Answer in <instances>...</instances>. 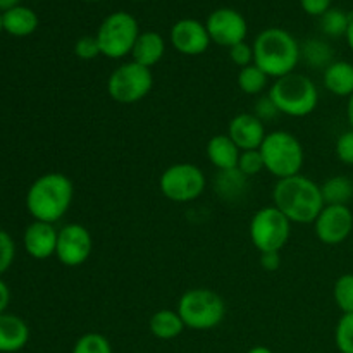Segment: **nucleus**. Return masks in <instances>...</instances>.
Returning a JSON list of instances; mask_svg holds the SVG:
<instances>
[{
  "label": "nucleus",
  "mask_w": 353,
  "mask_h": 353,
  "mask_svg": "<svg viewBox=\"0 0 353 353\" xmlns=\"http://www.w3.org/2000/svg\"><path fill=\"white\" fill-rule=\"evenodd\" d=\"M272 200L292 224H314L326 205L321 186L303 174L278 179L272 188Z\"/></svg>",
  "instance_id": "obj_1"
},
{
  "label": "nucleus",
  "mask_w": 353,
  "mask_h": 353,
  "mask_svg": "<svg viewBox=\"0 0 353 353\" xmlns=\"http://www.w3.org/2000/svg\"><path fill=\"white\" fill-rule=\"evenodd\" d=\"M254 64L269 78H283L295 72L302 59V45L283 28H268L255 37Z\"/></svg>",
  "instance_id": "obj_2"
},
{
  "label": "nucleus",
  "mask_w": 353,
  "mask_h": 353,
  "mask_svg": "<svg viewBox=\"0 0 353 353\" xmlns=\"http://www.w3.org/2000/svg\"><path fill=\"white\" fill-rule=\"evenodd\" d=\"M72 181L62 172H47L33 181L26 193V209L34 221L57 223L71 209Z\"/></svg>",
  "instance_id": "obj_3"
},
{
  "label": "nucleus",
  "mask_w": 353,
  "mask_h": 353,
  "mask_svg": "<svg viewBox=\"0 0 353 353\" xmlns=\"http://www.w3.org/2000/svg\"><path fill=\"white\" fill-rule=\"evenodd\" d=\"M268 95L276 103L279 114L290 117L310 116L319 103L316 83L309 76L299 72L274 79Z\"/></svg>",
  "instance_id": "obj_4"
},
{
  "label": "nucleus",
  "mask_w": 353,
  "mask_h": 353,
  "mask_svg": "<svg viewBox=\"0 0 353 353\" xmlns=\"http://www.w3.org/2000/svg\"><path fill=\"white\" fill-rule=\"evenodd\" d=\"M259 150L264 161V169L274 178H292L302 171L305 152L299 138L288 131L278 130L268 133Z\"/></svg>",
  "instance_id": "obj_5"
},
{
  "label": "nucleus",
  "mask_w": 353,
  "mask_h": 353,
  "mask_svg": "<svg viewBox=\"0 0 353 353\" xmlns=\"http://www.w3.org/2000/svg\"><path fill=\"white\" fill-rule=\"evenodd\" d=\"M176 310L186 327L193 331H209L224 321L226 303L212 290L193 288L183 293Z\"/></svg>",
  "instance_id": "obj_6"
},
{
  "label": "nucleus",
  "mask_w": 353,
  "mask_h": 353,
  "mask_svg": "<svg viewBox=\"0 0 353 353\" xmlns=\"http://www.w3.org/2000/svg\"><path fill=\"white\" fill-rule=\"evenodd\" d=\"M138 37H140V26L137 17L124 10L109 14L95 34L100 54L114 61L131 55Z\"/></svg>",
  "instance_id": "obj_7"
},
{
  "label": "nucleus",
  "mask_w": 353,
  "mask_h": 353,
  "mask_svg": "<svg viewBox=\"0 0 353 353\" xmlns=\"http://www.w3.org/2000/svg\"><path fill=\"white\" fill-rule=\"evenodd\" d=\"M292 236V223L274 205L259 209L250 221V240L259 252H281Z\"/></svg>",
  "instance_id": "obj_8"
},
{
  "label": "nucleus",
  "mask_w": 353,
  "mask_h": 353,
  "mask_svg": "<svg viewBox=\"0 0 353 353\" xmlns=\"http://www.w3.org/2000/svg\"><path fill=\"white\" fill-rule=\"evenodd\" d=\"M207 179L202 169L190 162H179L165 169L159 178V188L168 200L176 203H188L202 196Z\"/></svg>",
  "instance_id": "obj_9"
},
{
  "label": "nucleus",
  "mask_w": 353,
  "mask_h": 353,
  "mask_svg": "<svg viewBox=\"0 0 353 353\" xmlns=\"http://www.w3.org/2000/svg\"><path fill=\"white\" fill-rule=\"evenodd\" d=\"M154 88L152 69L137 64L134 61L124 62L110 72L107 79V92L110 99L119 103H137L143 100Z\"/></svg>",
  "instance_id": "obj_10"
},
{
  "label": "nucleus",
  "mask_w": 353,
  "mask_h": 353,
  "mask_svg": "<svg viewBox=\"0 0 353 353\" xmlns=\"http://www.w3.org/2000/svg\"><path fill=\"white\" fill-rule=\"evenodd\" d=\"M93 250L92 233L78 223L65 224L59 230L55 257L65 268H79L90 259Z\"/></svg>",
  "instance_id": "obj_11"
},
{
  "label": "nucleus",
  "mask_w": 353,
  "mask_h": 353,
  "mask_svg": "<svg viewBox=\"0 0 353 353\" xmlns=\"http://www.w3.org/2000/svg\"><path fill=\"white\" fill-rule=\"evenodd\" d=\"M205 28L209 31L210 41L228 48L245 41L248 33L247 19L238 10L228 7L214 10L207 17Z\"/></svg>",
  "instance_id": "obj_12"
},
{
  "label": "nucleus",
  "mask_w": 353,
  "mask_h": 353,
  "mask_svg": "<svg viewBox=\"0 0 353 353\" xmlns=\"http://www.w3.org/2000/svg\"><path fill=\"white\" fill-rule=\"evenodd\" d=\"M314 231L321 243L340 245L353 231V212L348 205H324L314 223Z\"/></svg>",
  "instance_id": "obj_13"
},
{
  "label": "nucleus",
  "mask_w": 353,
  "mask_h": 353,
  "mask_svg": "<svg viewBox=\"0 0 353 353\" xmlns=\"http://www.w3.org/2000/svg\"><path fill=\"white\" fill-rule=\"evenodd\" d=\"M171 43L183 55H202L209 48L210 37L205 24L196 19H181L171 28Z\"/></svg>",
  "instance_id": "obj_14"
},
{
  "label": "nucleus",
  "mask_w": 353,
  "mask_h": 353,
  "mask_svg": "<svg viewBox=\"0 0 353 353\" xmlns=\"http://www.w3.org/2000/svg\"><path fill=\"white\" fill-rule=\"evenodd\" d=\"M228 137L234 141L241 152L245 150H259L264 143L265 128L264 123L259 119L255 114H238L228 124Z\"/></svg>",
  "instance_id": "obj_15"
},
{
  "label": "nucleus",
  "mask_w": 353,
  "mask_h": 353,
  "mask_svg": "<svg viewBox=\"0 0 353 353\" xmlns=\"http://www.w3.org/2000/svg\"><path fill=\"white\" fill-rule=\"evenodd\" d=\"M57 234L54 224L41 223V221H33L26 228L23 236L24 248L28 255L37 261H47L52 255H55L57 250Z\"/></svg>",
  "instance_id": "obj_16"
},
{
  "label": "nucleus",
  "mask_w": 353,
  "mask_h": 353,
  "mask_svg": "<svg viewBox=\"0 0 353 353\" xmlns=\"http://www.w3.org/2000/svg\"><path fill=\"white\" fill-rule=\"evenodd\" d=\"M30 340V327L14 314H0V353L23 350Z\"/></svg>",
  "instance_id": "obj_17"
},
{
  "label": "nucleus",
  "mask_w": 353,
  "mask_h": 353,
  "mask_svg": "<svg viewBox=\"0 0 353 353\" xmlns=\"http://www.w3.org/2000/svg\"><path fill=\"white\" fill-rule=\"evenodd\" d=\"M205 152L207 159L217 171H228V169L238 168L241 150L228 134H216V137L210 138Z\"/></svg>",
  "instance_id": "obj_18"
},
{
  "label": "nucleus",
  "mask_w": 353,
  "mask_h": 353,
  "mask_svg": "<svg viewBox=\"0 0 353 353\" xmlns=\"http://www.w3.org/2000/svg\"><path fill=\"white\" fill-rule=\"evenodd\" d=\"M165 54V41L164 37L157 31H145L140 33L137 43H134L131 57L137 64L145 65V68L152 69L155 64L162 61Z\"/></svg>",
  "instance_id": "obj_19"
},
{
  "label": "nucleus",
  "mask_w": 353,
  "mask_h": 353,
  "mask_svg": "<svg viewBox=\"0 0 353 353\" xmlns=\"http://www.w3.org/2000/svg\"><path fill=\"white\" fill-rule=\"evenodd\" d=\"M323 83L333 95L350 99L353 95V64L348 61H334L324 69Z\"/></svg>",
  "instance_id": "obj_20"
},
{
  "label": "nucleus",
  "mask_w": 353,
  "mask_h": 353,
  "mask_svg": "<svg viewBox=\"0 0 353 353\" xmlns=\"http://www.w3.org/2000/svg\"><path fill=\"white\" fill-rule=\"evenodd\" d=\"M248 176H245L240 169H228V171H217L214 179V190L221 199L228 202H236L248 192Z\"/></svg>",
  "instance_id": "obj_21"
},
{
  "label": "nucleus",
  "mask_w": 353,
  "mask_h": 353,
  "mask_svg": "<svg viewBox=\"0 0 353 353\" xmlns=\"http://www.w3.org/2000/svg\"><path fill=\"white\" fill-rule=\"evenodd\" d=\"M3 31L12 37H30L38 28V16L33 9L17 6L2 14Z\"/></svg>",
  "instance_id": "obj_22"
},
{
  "label": "nucleus",
  "mask_w": 353,
  "mask_h": 353,
  "mask_svg": "<svg viewBox=\"0 0 353 353\" xmlns=\"http://www.w3.org/2000/svg\"><path fill=\"white\" fill-rule=\"evenodd\" d=\"M185 327L178 310L171 309L157 310L148 323V330L157 340H174L185 331Z\"/></svg>",
  "instance_id": "obj_23"
},
{
  "label": "nucleus",
  "mask_w": 353,
  "mask_h": 353,
  "mask_svg": "<svg viewBox=\"0 0 353 353\" xmlns=\"http://www.w3.org/2000/svg\"><path fill=\"white\" fill-rule=\"evenodd\" d=\"M326 205H348L353 199V181L347 176H333L321 185Z\"/></svg>",
  "instance_id": "obj_24"
},
{
  "label": "nucleus",
  "mask_w": 353,
  "mask_h": 353,
  "mask_svg": "<svg viewBox=\"0 0 353 353\" xmlns=\"http://www.w3.org/2000/svg\"><path fill=\"white\" fill-rule=\"evenodd\" d=\"M302 59L314 69H326L333 64V48L319 38H310L302 45Z\"/></svg>",
  "instance_id": "obj_25"
},
{
  "label": "nucleus",
  "mask_w": 353,
  "mask_h": 353,
  "mask_svg": "<svg viewBox=\"0 0 353 353\" xmlns=\"http://www.w3.org/2000/svg\"><path fill=\"white\" fill-rule=\"evenodd\" d=\"M236 81L238 88H240L245 95H261V93L268 88L269 76L265 74L264 71H261L257 65L252 64L240 69Z\"/></svg>",
  "instance_id": "obj_26"
},
{
  "label": "nucleus",
  "mask_w": 353,
  "mask_h": 353,
  "mask_svg": "<svg viewBox=\"0 0 353 353\" xmlns=\"http://www.w3.org/2000/svg\"><path fill=\"white\" fill-rule=\"evenodd\" d=\"M352 16L341 9H330L321 16V31L330 38L347 37Z\"/></svg>",
  "instance_id": "obj_27"
},
{
  "label": "nucleus",
  "mask_w": 353,
  "mask_h": 353,
  "mask_svg": "<svg viewBox=\"0 0 353 353\" xmlns=\"http://www.w3.org/2000/svg\"><path fill=\"white\" fill-rule=\"evenodd\" d=\"M333 296L336 307L343 314L353 312V274L347 272L336 279L333 288Z\"/></svg>",
  "instance_id": "obj_28"
},
{
  "label": "nucleus",
  "mask_w": 353,
  "mask_h": 353,
  "mask_svg": "<svg viewBox=\"0 0 353 353\" xmlns=\"http://www.w3.org/2000/svg\"><path fill=\"white\" fill-rule=\"evenodd\" d=\"M72 353H112V347L103 334L85 333L76 340Z\"/></svg>",
  "instance_id": "obj_29"
},
{
  "label": "nucleus",
  "mask_w": 353,
  "mask_h": 353,
  "mask_svg": "<svg viewBox=\"0 0 353 353\" xmlns=\"http://www.w3.org/2000/svg\"><path fill=\"white\" fill-rule=\"evenodd\" d=\"M334 343L340 353H353V312L340 317L334 330Z\"/></svg>",
  "instance_id": "obj_30"
},
{
  "label": "nucleus",
  "mask_w": 353,
  "mask_h": 353,
  "mask_svg": "<svg viewBox=\"0 0 353 353\" xmlns=\"http://www.w3.org/2000/svg\"><path fill=\"white\" fill-rule=\"evenodd\" d=\"M238 169H240L245 176H248V178L257 176L259 172L264 169V161H262L261 150L241 152L240 161H238Z\"/></svg>",
  "instance_id": "obj_31"
},
{
  "label": "nucleus",
  "mask_w": 353,
  "mask_h": 353,
  "mask_svg": "<svg viewBox=\"0 0 353 353\" xmlns=\"http://www.w3.org/2000/svg\"><path fill=\"white\" fill-rule=\"evenodd\" d=\"M14 257H16V245L12 236L0 230V276L12 265Z\"/></svg>",
  "instance_id": "obj_32"
},
{
  "label": "nucleus",
  "mask_w": 353,
  "mask_h": 353,
  "mask_svg": "<svg viewBox=\"0 0 353 353\" xmlns=\"http://www.w3.org/2000/svg\"><path fill=\"white\" fill-rule=\"evenodd\" d=\"M74 54H76V57L81 59V61H92V59L102 55L100 54L99 41H97L95 37L78 38L74 43Z\"/></svg>",
  "instance_id": "obj_33"
},
{
  "label": "nucleus",
  "mask_w": 353,
  "mask_h": 353,
  "mask_svg": "<svg viewBox=\"0 0 353 353\" xmlns=\"http://www.w3.org/2000/svg\"><path fill=\"white\" fill-rule=\"evenodd\" d=\"M230 59L231 62H233L234 65H238L240 69L252 65L254 64V47L248 45L247 41H241V43L230 48Z\"/></svg>",
  "instance_id": "obj_34"
},
{
  "label": "nucleus",
  "mask_w": 353,
  "mask_h": 353,
  "mask_svg": "<svg viewBox=\"0 0 353 353\" xmlns=\"http://www.w3.org/2000/svg\"><path fill=\"white\" fill-rule=\"evenodd\" d=\"M336 157L340 159L343 164L353 165V130L345 131L338 137L336 140Z\"/></svg>",
  "instance_id": "obj_35"
},
{
  "label": "nucleus",
  "mask_w": 353,
  "mask_h": 353,
  "mask_svg": "<svg viewBox=\"0 0 353 353\" xmlns=\"http://www.w3.org/2000/svg\"><path fill=\"white\" fill-rule=\"evenodd\" d=\"M254 114L262 121V123H265V121H271L274 119V117H278L279 110L278 107H276V103L271 100V97L264 95L255 102Z\"/></svg>",
  "instance_id": "obj_36"
},
{
  "label": "nucleus",
  "mask_w": 353,
  "mask_h": 353,
  "mask_svg": "<svg viewBox=\"0 0 353 353\" xmlns=\"http://www.w3.org/2000/svg\"><path fill=\"white\" fill-rule=\"evenodd\" d=\"M300 3L302 9L314 17L324 16L331 9V0H300Z\"/></svg>",
  "instance_id": "obj_37"
},
{
  "label": "nucleus",
  "mask_w": 353,
  "mask_h": 353,
  "mask_svg": "<svg viewBox=\"0 0 353 353\" xmlns=\"http://www.w3.org/2000/svg\"><path fill=\"white\" fill-rule=\"evenodd\" d=\"M261 265L262 269L269 272L278 271L281 265V255L279 252H261Z\"/></svg>",
  "instance_id": "obj_38"
},
{
  "label": "nucleus",
  "mask_w": 353,
  "mask_h": 353,
  "mask_svg": "<svg viewBox=\"0 0 353 353\" xmlns=\"http://www.w3.org/2000/svg\"><path fill=\"white\" fill-rule=\"evenodd\" d=\"M10 302V290L6 283L0 279V314L6 312V309L9 307Z\"/></svg>",
  "instance_id": "obj_39"
},
{
  "label": "nucleus",
  "mask_w": 353,
  "mask_h": 353,
  "mask_svg": "<svg viewBox=\"0 0 353 353\" xmlns=\"http://www.w3.org/2000/svg\"><path fill=\"white\" fill-rule=\"evenodd\" d=\"M21 0H0V12H7V10L14 9V7L19 6Z\"/></svg>",
  "instance_id": "obj_40"
},
{
  "label": "nucleus",
  "mask_w": 353,
  "mask_h": 353,
  "mask_svg": "<svg viewBox=\"0 0 353 353\" xmlns=\"http://www.w3.org/2000/svg\"><path fill=\"white\" fill-rule=\"evenodd\" d=\"M347 117H348V123H350V126L353 130V95L348 99V103H347Z\"/></svg>",
  "instance_id": "obj_41"
},
{
  "label": "nucleus",
  "mask_w": 353,
  "mask_h": 353,
  "mask_svg": "<svg viewBox=\"0 0 353 353\" xmlns=\"http://www.w3.org/2000/svg\"><path fill=\"white\" fill-rule=\"evenodd\" d=\"M347 41H348V47L353 50V16H352V21H350V26H348V31H347Z\"/></svg>",
  "instance_id": "obj_42"
},
{
  "label": "nucleus",
  "mask_w": 353,
  "mask_h": 353,
  "mask_svg": "<svg viewBox=\"0 0 353 353\" xmlns=\"http://www.w3.org/2000/svg\"><path fill=\"white\" fill-rule=\"evenodd\" d=\"M247 353H274L271 350V348H268V347H262V345H259V347H254V348H250V350H248Z\"/></svg>",
  "instance_id": "obj_43"
},
{
  "label": "nucleus",
  "mask_w": 353,
  "mask_h": 353,
  "mask_svg": "<svg viewBox=\"0 0 353 353\" xmlns=\"http://www.w3.org/2000/svg\"><path fill=\"white\" fill-rule=\"evenodd\" d=\"M3 31V26H2V12H0V33Z\"/></svg>",
  "instance_id": "obj_44"
},
{
  "label": "nucleus",
  "mask_w": 353,
  "mask_h": 353,
  "mask_svg": "<svg viewBox=\"0 0 353 353\" xmlns=\"http://www.w3.org/2000/svg\"><path fill=\"white\" fill-rule=\"evenodd\" d=\"M85 2H100V0H85Z\"/></svg>",
  "instance_id": "obj_45"
},
{
  "label": "nucleus",
  "mask_w": 353,
  "mask_h": 353,
  "mask_svg": "<svg viewBox=\"0 0 353 353\" xmlns=\"http://www.w3.org/2000/svg\"><path fill=\"white\" fill-rule=\"evenodd\" d=\"M134 2H143V0H134Z\"/></svg>",
  "instance_id": "obj_46"
}]
</instances>
